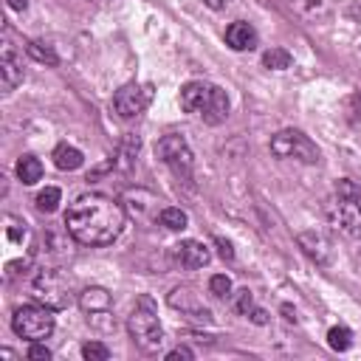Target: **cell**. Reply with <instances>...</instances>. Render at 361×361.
<instances>
[{"instance_id":"7","label":"cell","mask_w":361,"mask_h":361,"mask_svg":"<svg viewBox=\"0 0 361 361\" xmlns=\"http://www.w3.org/2000/svg\"><path fill=\"white\" fill-rule=\"evenodd\" d=\"M71 282L56 271V268H48L42 271L37 279H34V299L51 310H62L71 305V293H68Z\"/></svg>"},{"instance_id":"25","label":"cell","mask_w":361,"mask_h":361,"mask_svg":"<svg viewBox=\"0 0 361 361\" xmlns=\"http://www.w3.org/2000/svg\"><path fill=\"white\" fill-rule=\"evenodd\" d=\"M209 293L217 296V299L231 296V279H228L226 274H214V276L209 279Z\"/></svg>"},{"instance_id":"31","label":"cell","mask_w":361,"mask_h":361,"mask_svg":"<svg viewBox=\"0 0 361 361\" xmlns=\"http://www.w3.org/2000/svg\"><path fill=\"white\" fill-rule=\"evenodd\" d=\"M195 353L189 350V347H175V350H169L166 353V361H175V358H192Z\"/></svg>"},{"instance_id":"35","label":"cell","mask_w":361,"mask_h":361,"mask_svg":"<svg viewBox=\"0 0 361 361\" xmlns=\"http://www.w3.org/2000/svg\"><path fill=\"white\" fill-rule=\"evenodd\" d=\"M203 3H206L209 8H214V11H217V8H223V6L228 3V0H203Z\"/></svg>"},{"instance_id":"2","label":"cell","mask_w":361,"mask_h":361,"mask_svg":"<svg viewBox=\"0 0 361 361\" xmlns=\"http://www.w3.org/2000/svg\"><path fill=\"white\" fill-rule=\"evenodd\" d=\"M180 107L200 116L206 124H220L228 116V96L223 87L209 82H189L180 90Z\"/></svg>"},{"instance_id":"5","label":"cell","mask_w":361,"mask_h":361,"mask_svg":"<svg viewBox=\"0 0 361 361\" xmlns=\"http://www.w3.org/2000/svg\"><path fill=\"white\" fill-rule=\"evenodd\" d=\"M11 327L17 336L28 338V341H42L54 333V316L51 307L45 305H23L14 310L11 316Z\"/></svg>"},{"instance_id":"9","label":"cell","mask_w":361,"mask_h":361,"mask_svg":"<svg viewBox=\"0 0 361 361\" xmlns=\"http://www.w3.org/2000/svg\"><path fill=\"white\" fill-rule=\"evenodd\" d=\"M147 102H149V90L141 87V85H135V82L121 85V87L116 90V96H113V107H116V113H118L121 118L138 116V113L147 107Z\"/></svg>"},{"instance_id":"29","label":"cell","mask_w":361,"mask_h":361,"mask_svg":"<svg viewBox=\"0 0 361 361\" xmlns=\"http://www.w3.org/2000/svg\"><path fill=\"white\" fill-rule=\"evenodd\" d=\"M234 305H237V310H240L243 316H248V313L257 307V305H254V296H251V290H248V288L237 290V302H234Z\"/></svg>"},{"instance_id":"21","label":"cell","mask_w":361,"mask_h":361,"mask_svg":"<svg viewBox=\"0 0 361 361\" xmlns=\"http://www.w3.org/2000/svg\"><path fill=\"white\" fill-rule=\"evenodd\" d=\"M25 51H28V56L37 59V62H45V65H56V62H59V56L54 54V48H51L48 42H39V39H37V42H28Z\"/></svg>"},{"instance_id":"12","label":"cell","mask_w":361,"mask_h":361,"mask_svg":"<svg viewBox=\"0 0 361 361\" xmlns=\"http://www.w3.org/2000/svg\"><path fill=\"white\" fill-rule=\"evenodd\" d=\"M288 6L307 25L327 23L333 17V11H336V0H288Z\"/></svg>"},{"instance_id":"20","label":"cell","mask_w":361,"mask_h":361,"mask_svg":"<svg viewBox=\"0 0 361 361\" xmlns=\"http://www.w3.org/2000/svg\"><path fill=\"white\" fill-rule=\"evenodd\" d=\"M158 220H161V226H164V228H169V231H183V228H186V223H189L186 212H183V209H178V206H164Z\"/></svg>"},{"instance_id":"16","label":"cell","mask_w":361,"mask_h":361,"mask_svg":"<svg viewBox=\"0 0 361 361\" xmlns=\"http://www.w3.org/2000/svg\"><path fill=\"white\" fill-rule=\"evenodd\" d=\"M226 42H228L234 51H251V48L257 45V31H254L251 23L237 20V23H231V25L226 28Z\"/></svg>"},{"instance_id":"4","label":"cell","mask_w":361,"mask_h":361,"mask_svg":"<svg viewBox=\"0 0 361 361\" xmlns=\"http://www.w3.org/2000/svg\"><path fill=\"white\" fill-rule=\"evenodd\" d=\"M333 220L341 226L344 234L361 237V189L353 180H347V178L336 183Z\"/></svg>"},{"instance_id":"6","label":"cell","mask_w":361,"mask_h":361,"mask_svg":"<svg viewBox=\"0 0 361 361\" xmlns=\"http://www.w3.org/2000/svg\"><path fill=\"white\" fill-rule=\"evenodd\" d=\"M271 152L279 155V158H296L302 164H316L319 161L316 144L299 130H279L271 138Z\"/></svg>"},{"instance_id":"1","label":"cell","mask_w":361,"mask_h":361,"mask_svg":"<svg viewBox=\"0 0 361 361\" xmlns=\"http://www.w3.org/2000/svg\"><path fill=\"white\" fill-rule=\"evenodd\" d=\"M68 234L82 245H107L124 228V206L107 195L90 192L73 200L65 214Z\"/></svg>"},{"instance_id":"10","label":"cell","mask_w":361,"mask_h":361,"mask_svg":"<svg viewBox=\"0 0 361 361\" xmlns=\"http://www.w3.org/2000/svg\"><path fill=\"white\" fill-rule=\"evenodd\" d=\"M0 79H3L6 93H11L23 82V65H20V56H17V45H11V31L8 28L3 34V48H0Z\"/></svg>"},{"instance_id":"30","label":"cell","mask_w":361,"mask_h":361,"mask_svg":"<svg viewBox=\"0 0 361 361\" xmlns=\"http://www.w3.org/2000/svg\"><path fill=\"white\" fill-rule=\"evenodd\" d=\"M28 358H31V361H48V358H51V350L42 347L39 341H34L31 350H28Z\"/></svg>"},{"instance_id":"11","label":"cell","mask_w":361,"mask_h":361,"mask_svg":"<svg viewBox=\"0 0 361 361\" xmlns=\"http://www.w3.org/2000/svg\"><path fill=\"white\" fill-rule=\"evenodd\" d=\"M158 203H161V200H158L152 192H147V189H130V192L124 195V209H127L135 220H141V223H152V220L161 217Z\"/></svg>"},{"instance_id":"18","label":"cell","mask_w":361,"mask_h":361,"mask_svg":"<svg viewBox=\"0 0 361 361\" xmlns=\"http://www.w3.org/2000/svg\"><path fill=\"white\" fill-rule=\"evenodd\" d=\"M82 152L76 149V147H71V144H59L56 149H54V164L62 169V172H71V169H79L82 166Z\"/></svg>"},{"instance_id":"14","label":"cell","mask_w":361,"mask_h":361,"mask_svg":"<svg viewBox=\"0 0 361 361\" xmlns=\"http://www.w3.org/2000/svg\"><path fill=\"white\" fill-rule=\"evenodd\" d=\"M175 259H178L183 268H203V265H209L212 254H209V248H206L203 243H197V240H183V243L175 245Z\"/></svg>"},{"instance_id":"27","label":"cell","mask_w":361,"mask_h":361,"mask_svg":"<svg viewBox=\"0 0 361 361\" xmlns=\"http://www.w3.org/2000/svg\"><path fill=\"white\" fill-rule=\"evenodd\" d=\"M135 152H138V138H127L124 147H121V158H118V166L121 169H130L133 161H135Z\"/></svg>"},{"instance_id":"23","label":"cell","mask_w":361,"mask_h":361,"mask_svg":"<svg viewBox=\"0 0 361 361\" xmlns=\"http://www.w3.org/2000/svg\"><path fill=\"white\" fill-rule=\"evenodd\" d=\"M327 344H330L333 350L344 353V350H350V344H353V333H350L347 327H330V333H327Z\"/></svg>"},{"instance_id":"22","label":"cell","mask_w":361,"mask_h":361,"mask_svg":"<svg viewBox=\"0 0 361 361\" xmlns=\"http://www.w3.org/2000/svg\"><path fill=\"white\" fill-rule=\"evenodd\" d=\"M262 65L271 71H285V68H290V54L285 48H271L262 54Z\"/></svg>"},{"instance_id":"8","label":"cell","mask_w":361,"mask_h":361,"mask_svg":"<svg viewBox=\"0 0 361 361\" xmlns=\"http://www.w3.org/2000/svg\"><path fill=\"white\" fill-rule=\"evenodd\" d=\"M158 155H161V161L166 166L175 169V175H183V178L192 175V164L195 161H192V149H189V144H186L183 135H175V133L164 135L158 141Z\"/></svg>"},{"instance_id":"26","label":"cell","mask_w":361,"mask_h":361,"mask_svg":"<svg viewBox=\"0 0 361 361\" xmlns=\"http://www.w3.org/2000/svg\"><path fill=\"white\" fill-rule=\"evenodd\" d=\"M82 355L87 361H107L110 358V350L102 341H87V344H82Z\"/></svg>"},{"instance_id":"34","label":"cell","mask_w":361,"mask_h":361,"mask_svg":"<svg viewBox=\"0 0 361 361\" xmlns=\"http://www.w3.org/2000/svg\"><path fill=\"white\" fill-rule=\"evenodd\" d=\"M6 3H8L14 11H25V6H28V0H6Z\"/></svg>"},{"instance_id":"19","label":"cell","mask_w":361,"mask_h":361,"mask_svg":"<svg viewBox=\"0 0 361 361\" xmlns=\"http://www.w3.org/2000/svg\"><path fill=\"white\" fill-rule=\"evenodd\" d=\"M17 178H20L25 186L37 183V180L42 178V164H39V158H34V155H23V158L17 161Z\"/></svg>"},{"instance_id":"33","label":"cell","mask_w":361,"mask_h":361,"mask_svg":"<svg viewBox=\"0 0 361 361\" xmlns=\"http://www.w3.org/2000/svg\"><path fill=\"white\" fill-rule=\"evenodd\" d=\"M248 316H251V322H254V324H265V322H268V313H265L262 307H254Z\"/></svg>"},{"instance_id":"28","label":"cell","mask_w":361,"mask_h":361,"mask_svg":"<svg viewBox=\"0 0 361 361\" xmlns=\"http://www.w3.org/2000/svg\"><path fill=\"white\" fill-rule=\"evenodd\" d=\"M6 234H8V240L11 243H20V240H25V223H20V220H14V217H6Z\"/></svg>"},{"instance_id":"32","label":"cell","mask_w":361,"mask_h":361,"mask_svg":"<svg viewBox=\"0 0 361 361\" xmlns=\"http://www.w3.org/2000/svg\"><path fill=\"white\" fill-rule=\"evenodd\" d=\"M214 243H217V248H220V257H223V259H231V257H234V251H231V245H228V243H226L223 237H217Z\"/></svg>"},{"instance_id":"24","label":"cell","mask_w":361,"mask_h":361,"mask_svg":"<svg viewBox=\"0 0 361 361\" xmlns=\"http://www.w3.org/2000/svg\"><path fill=\"white\" fill-rule=\"evenodd\" d=\"M59 197H62V192H59L56 186H45V189L37 195V209H39V212H54V209L59 206Z\"/></svg>"},{"instance_id":"13","label":"cell","mask_w":361,"mask_h":361,"mask_svg":"<svg viewBox=\"0 0 361 361\" xmlns=\"http://www.w3.org/2000/svg\"><path fill=\"white\" fill-rule=\"evenodd\" d=\"M169 305L175 307V310H180V313H186V316H192V319H197V322H209L212 319V313L197 302V293H192V288H175L172 293H169Z\"/></svg>"},{"instance_id":"17","label":"cell","mask_w":361,"mask_h":361,"mask_svg":"<svg viewBox=\"0 0 361 361\" xmlns=\"http://www.w3.org/2000/svg\"><path fill=\"white\" fill-rule=\"evenodd\" d=\"M113 305V296L104 290V288H85L79 293V307L87 313V316H96V313H107Z\"/></svg>"},{"instance_id":"15","label":"cell","mask_w":361,"mask_h":361,"mask_svg":"<svg viewBox=\"0 0 361 361\" xmlns=\"http://www.w3.org/2000/svg\"><path fill=\"white\" fill-rule=\"evenodd\" d=\"M299 245L305 248V254L310 259H316L319 265H327L330 262V240L322 234V231H302L299 234Z\"/></svg>"},{"instance_id":"3","label":"cell","mask_w":361,"mask_h":361,"mask_svg":"<svg viewBox=\"0 0 361 361\" xmlns=\"http://www.w3.org/2000/svg\"><path fill=\"white\" fill-rule=\"evenodd\" d=\"M127 330L133 336V341L144 350V353H155L161 344H164V330H161V322H158V307L152 302V296H138L135 299V307L127 319Z\"/></svg>"}]
</instances>
